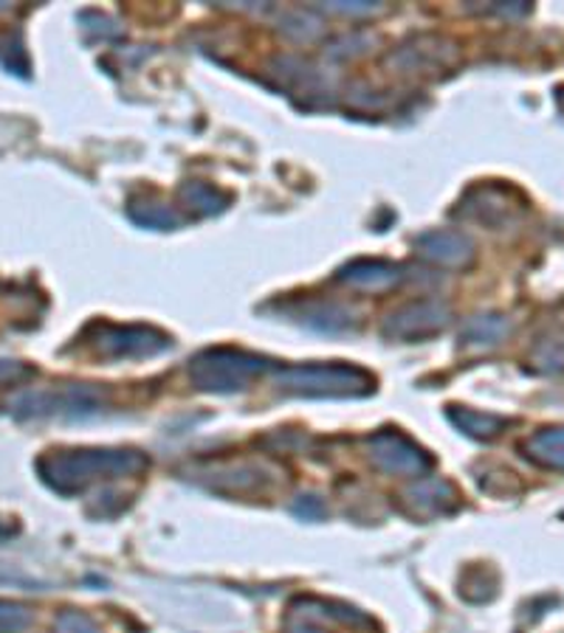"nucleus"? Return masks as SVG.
I'll return each mask as SVG.
<instances>
[{"mask_svg":"<svg viewBox=\"0 0 564 633\" xmlns=\"http://www.w3.org/2000/svg\"><path fill=\"white\" fill-rule=\"evenodd\" d=\"M32 625V611L18 602L0 600V633H23Z\"/></svg>","mask_w":564,"mask_h":633,"instance_id":"12","label":"nucleus"},{"mask_svg":"<svg viewBox=\"0 0 564 633\" xmlns=\"http://www.w3.org/2000/svg\"><path fill=\"white\" fill-rule=\"evenodd\" d=\"M373 460L389 473H424L429 467L427 454L418 445L401 434L384 431V434L373 436Z\"/></svg>","mask_w":564,"mask_h":633,"instance_id":"5","label":"nucleus"},{"mask_svg":"<svg viewBox=\"0 0 564 633\" xmlns=\"http://www.w3.org/2000/svg\"><path fill=\"white\" fill-rule=\"evenodd\" d=\"M477 336H469V341H480V344H494L497 338L505 333V321H500V318H474V321L469 324V333H474Z\"/></svg>","mask_w":564,"mask_h":633,"instance_id":"14","label":"nucleus"},{"mask_svg":"<svg viewBox=\"0 0 564 633\" xmlns=\"http://www.w3.org/2000/svg\"><path fill=\"white\" fill-rule=\"evenodd\" d=\"M451 420L471 436H494L502 429V420L489 414H474V411H451Z\"/></svg>","mask_w":564,"mask_h":633,"instance_id":"11","label":"nucleus"},{"mask_svg":"<svg viewBox=\"0 0 564 633\" xmlns=\"http://www.w3.org/2000/svg\"><path fill=\"white\" fill-rule=\"evenodd\" d=\"M556 99H558V110L564 113V87H558V94H556Z\"/></svg>","mask_w":564,"mask_h":633,"instance_id":"16","label":"nucleus"},{"mask_svg":"<svg viewBox=\"0 0 564 633\" xmlns=\"http://www.w3.org/2000/svg\"><path fill=\"white\" fill-rule=\"evenodd\" d=\"M145 467V460L133 451H74V454L43 456L38 471L54 490L74 493L94 482L96 476L136 473Z\"/></svg>","mask_w":564,"mask_h":633,"instance_id":"1","label":"nucleus"},{"mask_svg":"<svg viewBox=\"0 0 564 633\" xmlns=\"http://www.w3.org/2000/svg\"><path fill=\"white\" fill-rule=\"evenodd\" d=\"M18 414L23 416H88L100 411V394L94 389H63V391H32L18 400Z\"/></svg>","mask_w":564,"mask_h":633,"instance_id":"4","label":"nucleus"},{"mask_svg":"<svg viewBox=\"0 0 564 633\" xmlns=\"http://www.w3.org/2000/svg\"><path fill=\"white\" fill-rule=\"evenodd\" d=\"M446 324V313L440 310V305L432 302H424V305H412L407 310L395 313L387 324L389 336L401 338H424L429 333H438Z\"/></svg>","mask_w":564,"mask_h":633,"instance_id":"7","label":"nucleus"},{"mask_svg":"<svg viewBox=\"0 0 564 633\" xmlns=\"http://www.w3.org/2000/svg\"><path fill=\"white\" fill-rule=\"evenodd\" d=\"M342 279L356 287H373V291H378V287L393 285V282L398 279V271H395L393 265H387V262H356V265L347 267Z\"/></svg>","mask_w":564,"mask_h":633,"instance_id":"10","label":"nucleus"},{"mask_svg":"<svg viewBox=\"0 0 564 633\" xmlns=\"http://www.w3.org/2000/svg\"><path fill=\"white\" fill-rule=\"evenodd\" d=\"M528 456L545 467L564 471V429L540 431V434L528 442Z\"/></svg>","mask_w":564,"mask_h":633,"instance_id":"9","label":"nucleus"},{"mask_svg":"<svg viewBox=\"0 0 564 633\" xmlns=\"http://www.w3.org/2000/svg\"><path fill=\"white\" fill-rule=\"evenodd\" d=\"M56 633H102L100 627L94 625V620H88L80 611H65V614L56 616L54 622Z\"/></svg>","mask_w":564,"mask_h":633,"instance_id":"13","label":"nucleus"},{"mask_svg":"<svg viewBox=\"0 0 564 633\" xmlns=\"http://www.w3.org/2000/svg\"><path fill=\"white\" fill-rule=\"evenodd\" d=\"M418 249L429 260H438L443 265H463L471 256V243L463 234H455V231H435V234L420 236Z\"/></svg>","mask_w":564,"mask_h":633,"instance_id":"8","label":"nucleus"},{"mask_svg":"<svg viewBox=\"0 0 564 633\" xmlns=\"http://www.w3.org/2000/svg\"><path fill=\"white\" fill-rule=\"evenodd\" d=\"M29 374V369L20 367V363H14V360H0V380H18V378H25Z\"/></svg>","mask_w":564,"mask_h":633,"instance_id":"15","label":"nucleus"},{"mask_svg":"<svg viewBox=\"0 0 564 633\" xmlns=\"http://www.w3.org/2000/svg\"><path fill=\"white\" fill-rule=\"evenodd\" d=\"M167 347V338L153 333L147 327H102L100 329V349L107 355H153Z\"/></svg>","mask_w":564,"mask_h":633,"instance_id":"6","label":"nucleus"},{"mask_svg":"<svg viewBox=\"0 0 564 633\" xmlns=\"http://www.w3.org/2000/svg\"><path fill=\"white\" fill-rule=\"evenodd\" d=\"M265 369V360L238 349H209L189 369L192 380L207 391H238Z\"/></svg>","mask_w":564,"mask_h":633,"instance_id":"3","label":"nucleus"},{"mask_svg":"<svg viewBox=\"0 0 564 633\" xmlns=\"http://www.w3.org/2000/svg\"><path fill=\"white\" fill-rule=\"evenodd\" d=\"M280 386L307 398H353L373 389L370 374L351 367H294L282 369Z\"/></svg>","mask_w":564,"mask_h":633,"instance_id":"2","label":"nucleus"},{"mask_svg":"<svg viewBox=\"0 0 564 633\" xmlns=\"http://www.w3.org/2000/svg\"><path fill=\"white\" fill-rule=\"evenodd\" d=\"M291 633H322V631H314V627H294Z\"/></svg>","mask_w":564,"mask_h":633,"instance_id":"17","label":"nucleus"}]
</instances>
